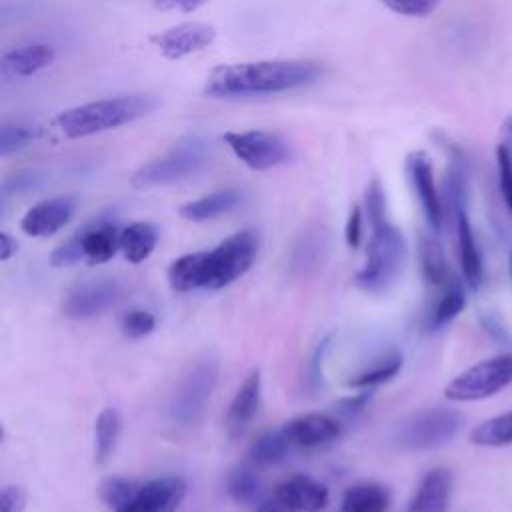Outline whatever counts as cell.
<instances>
[{
  "mask_svg": "<svg viewBox=\"0 0 512 512\" xmlns=\"http://www.w3.org/2000/svg\"><path fill=\"white\" fill-rule=\"evenodd\" d=\"M402 368V356L400 354H388L384 358H380L374 366L362 370L360 374H356L354 378H350L348 386L350 388H358V390H366V388H374L378 384H384L388 380H392Z\"/></svg>",
  "mask_w": 512,
  "mask_h": 512,
  "instance_id": "cell-33",
  "label": "cell"
},
{
  "mask_svg": "<svg viewBox=\"0 0 512 512\" xmlns=\"http://www.w3.org/2000/svg\"><path fill=\"white\" fill-rule=\"evenodd\" d=\"M292 450V444L286 440L282 428L264 432L252 446H250V462L254 466H274L282 462Z\"/></svg>",
  "mask_w": 512,
  "mask_h": 512,
  "instance_id": "cell-28",
  "label": "cell"
},
{
  "mask_svg": "<svg viewBox=\"0 0 512 512\" xmlns=\"http://www.w3.org/2000/svg\"><path fill=\"white\" fill-rule=\"evenodd\" d=\"M496 166H498L500 194L508 206V212L512 214V148L508 144H498Z\"/></svg>",
  "mask_w": 512,
  "mask_h": 512,
  "instance_id": "cell-36",
  "label": "cell"
},
{
  "mask_svg": "<svg viewBox=\"0 0 512 512\" xmlns=\"http://www.w3.org/2000/svg\"><path fill=\"white\" fill-rule=\"evenodd\" d=\"M510 272H512V254H510Z\"/></svg>",
  "mask_w": 512,
  "mask_h": 512,
  "instance_id": "cell-48",
  "label": "cell"
},
{
  "mask_svg": "<svg viewBox=\"0 0 512 512\" xmlns=\"http://www.w3.org/2000/svg\"><path fill=\"white\" fill-rule=\"evenodd\" d=\"M260 236L254 228H244L224 238L216 248L200 252V288L220 290L244 276L258 254Z\"/></svg>",
  "mask_w": 512,
  "mask_h": 512,
  "instance_id": "cell-4",
  "label": "cell"
},
{
  "mask_svg": "<svg viewBox=\"0 0 512 512\" xmlns=\"http://www.w3.org/2000/svg\"><path fill=\"white\" fill-rule=\"evenodd\" d=\"M156 108L152 94H122L72 106L56 116V124L66 138H84L140 120Z\"/></svg>",
  "mask_w": 512,
  "mask_h": 512,
  "instance_id": "cell-3",
  "label": "cell"
},
{
  "mask_svg": "<svg viewBox=\"0 0 512 512\" xmlns=\"http://www.w3.org/2000/svg\"><path fill=\"white\" fill-rule=\"evenodd\" d=\"M210 160V144L200 134H188L172 144L162 156L142 164L134 176V188H152V186H168L182 182L200 170Z\"/></svg>",
  "mask_w": 512,
  "mask_h": 512,
  "instance_id": "cell-5",
  "label": "cell"
},
{
  "mask_svg": "<svg viewBox=\"0 0 512 512\" xmlns=\"http://www.w3.org/2000/svg\"><path fill=\"white\" fill-rule=\"evenodd\" d=\"M344 236L348 246L358 248L360 238H362V208L360 206H352L348 220H346V228H344Z\"/></svg>",
  "mask_w": 512,
  "mask_h": 512,
  "instance_id": "cell-42",
  "label": "cell"
},
{
  "mask_svg": "<svg viewBox=\"0 0 512 512\" xmlns=\"http://www.w3.org/2000/svg\"><path fill=\"white\" fill-rule=\"evenodd\" d=\"M216 40V28L206 22H182L150 36V42L168 60H178L188 54L208 48Z\"/></svg>",
  "mask_w": 512,
  "mask_h": 512,
  "instance_id": "cell-12",
  "label": "cell"
},
{
  "mask_svg": "<svg viewBox=\"0 0 512 512\" xmlns=\"http://www.w3.org/2000/svg\"><path fill=\"white\" fill-rule=\"evenodd\" d=\"M228 494L234 502L246 504V506H260L264 502L262 498V482L258 474L252 468L240 466L230 472L226 482Z\"/></svg>",
  "mask_w": 512,
  "mask_h": 512,
  "instance_id": "cell-30",
  "label": "cell"
},
{
  "mask_svg": "<svg viewBox=\"0 0 512 512\" xmlns=\"http://www.w3.org/2000/svg\"><path fill=\"white\" fill-rule=\"evenodd\" d=\"M120 436V414L114 408H104L94 422V458L98 464H104Z\"/></svg>",
  "mask_w": 512,
  "mask_h": 512,
  "instance_id": "cell-27",
  "label": "cell"
},
{
  "mask_svg": "<svg viewBox=\"0 0 512 512\" xmlns=\"http://www.w3.org/2000/svg\"><path fill=\"white\" fill-rule=\"evenodd\" d=\"M84 260L82 254V238H80V230H76L68 240H64L50 256V264L52 266H72L76 262Z\"/></svg>",
  "mask_w": 512,
  "mask_h": 512,
  "instance_id": "cell-37",
  "label": "cell"
},
{
  "mask_svg": "<svg viewBox=\"0 0 512 512\" xmlns=\"http://www.w3.org/2000/svg\"><path fill=\"white\" fill-rule=\"evenodd\" d=\"M322 66L312 60H258L214 68L204 92L210 98H248L298 90L314 84Z\"/></svg>",
  "mask_w": 512,
  "mask_h": 512,
  "instance_id": "cell-1",
  "label": "cell"
},
{
  "mask_svg": "<svg viewBox=\"0 0 512 512\" xmlns=\"http://www.w3.org/2000/svg\"><path fill=\"white\" fill-rule=\"evenodd\" d=\"M186 496V480L164 476L142 482L136 494L114 512H176Z\"/></svg>",
  "mask_w": 512,
  "mask_h": 512,
  "instance_id": "cell-11",
  "label": "cell"
},
{
  "mask_svg": "<svg viewBox=\"0 0 512 512\" xmlns=\"http://www.w3.org/2000/svg\"><path fill=\"white\" fill-rule=\"evenodd\" d=\"M256 512H292V510L286 508L280 500H276V498L272 496V498L264 500V502L256 508Z\"/></svg>",
  "mask_w": 512,
  "mask_h": 512,
  "instance_id": "cell-46",
  "label": "cell"
},
{
  "mask_svg": "<svg viewBox=\"0 0 512 512\" xmlns=\"http://www.w3.org/2000/svg\"><path fill=\"white\" fill-rule=\"evenodd\" d=\"M470 442L476 446L512 444V410L478 424L470 434Z\"/></svg>",
  "mask_w": 512,
  "mask_h": 512,
  "instance_id": "cell-31",
  "label": "cell"
},
{
  "mask_svg": "<svg viewBox=\"0 0 512 512\" xmlns=\"http://www.w3.org/2000/svg\"><path fill=\"white\" fill-rule=\"evenodd\" d=\"M158 230L150 222H132L120 230V252L132 264L144 262L156 248Z\"/></svg>",
  "mask_w": 512,
  "mask_h": 512,
  "instance_id": "cell-24",
  "label": "cell"
},
{
  "mask_svg": "<svg viewBox=\"0 0 512 512\" xmlns=\"http://www.w3.org/2000/svg\"><path fill=\"white\" fill-rule=\"evenodd\" d=\"M466 306V290L464 284L456 278H450L444 284V292L440 300L436 302L432 314H430V328H442L448 322H452Z\"/></svg>",
  "mask_w": 512,
  "mask_h": 512,
  "instance_id": "cell-29",
  "label": "cell"
},
{
  "mask_svg": "<svg viewBox=\"0 0 512 512\" xmlns=\"http://www.w3.org/2000/svg\"><path fill=\"white\" fill-rule=\"evenodd\" d=\"M454 226H456L458 256H460V268H462L464 280L472 290H476L482 284V258H480V250H478L466 210L458 214Z\"/></svg>",
  "mask_w": 512,
  "mask_h": 512,
  "instance_id": "cell-22",
  "label": "cell"
},
{
  "mask_svg": "<svg viewBox=\"0 0 512 512\" xmlns=\"http://www.w3.org/2000/svg\"><path fill=\"white\" fill-rule=\"evenodd\" d=\"M208 0H152V4L158 10H176L182 14H190L194 10H198L200 6H204Z\"/></svg>",
  "mask_w": 512,
  "mask_h": 512,
  "instance_id": "cell-43",
  "label": "cell"
},
{
  "mask_svg": "<svg viewBox=\"0 0 512 512\" xmlns=\"http://www.w3.org/2000/svg\"><path fill=\"white\" fill-rule=\"evenodd\" d=\"M222 138L232 154L252 170H270L292 156L290 144L270 130H230Z\"/></svg>",
  "mask_w": 512,
  "mask_h": 512,
  "instance_id": "cell-9",
  "label": "cell"
},
{
  "mask_svg": "<svg viewBox=\"0 0 512 512\" xmlns=\"http://www.w3.org/2000/svg\"><path fill=\"white\" fill-rule=\"evenodd\" d=\"M74 208H76V202L70 196H56V198L42 200L26 210V214L20 220V228L22 232L34 238L52 236L70 222Z\"/></svg>",
  "mask_w": 512,
  "mask_h": 512,
  "instance_id": "cell-14",
  "label": "cell"
},
{
  "mask_svg": "<svg viewBox=\"0 0 512 512\" xmlns=\"http://www.w3.org/2000/svg\"><path fill=\"white\" fill-rule=\"evenodd\" d=\"M40 136V130L30 124H20V122H4L0 130V154L8 156L30 142H34Z\"/></svg>",
  "mask_w": 512,
  "mask_h": 512,
  "instance_id": "cell-34",
  "label": "cell"
},
{
  "mask_svg": "<svg viewBox=\"0 0 512 512\" xmlns=\"http://www.w3.org/2000/svg\"><path fill=\"white\" fill-rule=\"evenodd\" d=\"M168 284L176 292H190L200 288V252L176 258L168 268Z\"/></svg>",
  "mask_w": 512,
  "mask_h": 512,
  "instance_id": "cell-32",
  "label": "cell"
},
{
  "mask_svg": "<svg viewBox=\"0 0 512 512\" xmlns=\"http://www.w3.org/2000/svg\"><path fill=\"white\" fill-rule=\"evenodd\" d=\"M512 382V354H498L494 358L480 360L452 378L444 396L454 402H472L494 396L498 390Z\"/></svg>",
  "mask_w": 512,
  "mask_h": 512,
  "instance_id": "cell-8",
  "label": "cell"
},
{
  "mask_svg": "<svg viewBox=\"0 0 512 512\" xmlns=\"http://www.w3.org/2000/svg\"><path fill=\"white\" fill-rule=\"evenodd\" d=\"M388 508L390 492L378 482H358L350 486L340 504L342 512H388Z\"/></svg>",
  "mask_w": 512,
  "mask_h": 512,
  "instance_id": "cell-23",
  "label": "cell"
},
{
  "mask_svg": "<svg viewBox=\"0 0 512 512\" xmlns=\"http://www.w3.org/2000/svg\"><path fill=\"white\" fill-rule=\"evenodd\" d=\"M40 174L36 170H20V172H14L10 174L4 184H2V194L4 196H10V194H20V192H26L30 188H34L38 182H40Z\"/></svg>",
  "mask_w": 512,
  "mask_h": 512,
  "instance_id": "cell-40",
  "label": "cell"
},
{
  "mask_svg": "<svg viewBox=\"0 0 512 512\" xmlns=\"http://www.w3.org/2000/svg\"><path fill=\"white\" fill-rule=\"evenodd\" d=\"M16 240L8 232H0V260H10V256L16 252Z\"/></svg>",
  "mask_w": 512,
  "mask_h": 512,
  "instance_id": "cell-45",
  "label": "cell"
},
{
  "mask_svg": "<svg viewBox=\"0 0 512 512\" xmlns=\"http://www.w3.org/2000/svg\"><path fill=\"white\" fill-rule=\"evenodd\" d=\"M392 12L400 16L424 18L436 10L440 0H382Z\"/></svg>",
  "mask_w": 512,
  "mask_h": 512,
  "instance_id": "cell-39",
  "label": "cell"
},
{
  "mask_svg": "<svg viewBox=\"0 0 512 512\" xmlns=\"http://www.w3.org/2000/svg\"><path fill=\"white\" fill-rule=\"evenodd\" d=\"M272 496L292 512H320L326 508L330 498L328 488L322 482L304 474L282 480Z\"/></svg>",
  "mask_w": 512,
  "mask_h": 512,
  "instance_id": "cell-16",
  "label": "cell"
},
{
  "mask_svg": "<svg viewBox=\"0 0 512 512\" xmlns=\"http://www.w3.org/2000/svg\"><path fill=\"white\" fill-rule=\"evenodd\" d=\"M220 366L216 358H200L194 362L186 374L180 378L172 398H170V418L180 426L196 424L210 402V396L218 384Z\"/></svg>",
  "mask_w": 512,
  "mask_h": 512,
  "instance_id": "cell-6",
  "label": "cell"
},
{
  "mask_svg": "<svg viewBox=\"0 0 512 512\" xmlns=\"http://www.w3.org/2000/svg\"><path fill=\"white\" fill-rule=\"evenodd\" d=\"M122 294V286L112 278L90 280L76 286L64 300V314L76 320L92 318L108 310Z\"/></svg>",
  "mask_w": 512,
  "mask_h": 512,
  "instance_id": "cell-13",
  "label": "cell"
},
{
  "mask_svg": "<svg viewBox=\"0 0 512 512\" xmlns=\"http://www.w3.org/2000/svg\"><path fill=\"white\" fill-rule=\"evenodd\" d=\"M340 422L334 416L328 414H304L298 418H292L282 426V432L286 440L292 444V448H318L324 446L340 436Z\"/></svg>",
  "mask_w": 512,
  "mask_h": 512,
  "instance_id": "cell-15",
  "label": "cell"
},
{
  "mask_svg": "<svg viewBox=\"0 0 512 512\" xmlns=\"http://www.w3.org/2000/svg\"><path fill=\"white\" fill-rule=\"evenodd\" d=\"M78 230L82 238L84 260L90 264L108 262L120 250V230L104 216L94 218Z\"/></svg>",
  "mask_w": 512,
  "mask_h": 512,
  "instance_id": "cell-17",
  "label": "cell"
},
{
  "mask_svg": "<svg viewBox=\"0 0 512 512\" xmlns=\"http://www.w3.org/2000/svg\"><path fill=\"white\" fill-rule=\"evenodd\" d=\"M464 418L458 410L434 406L404 418L394 432V440L404 450H432L448 444L462 428Z\"/></svg>",
  "mask_w": 512,
  "mask_h": 512,
  "instance_id": "cell-7",
  "label": "cell"
},
{
  "mask_svg": "<svg viewBox=\"0 0 512 512\" xmlns=\"http://www.w3.org/2000/svg\"><path fill=\"white\" fill-rule=\"evenodd\" d=\"M444 210L456 222L458 214L466 210V162L454 150L450 158V166L446 172V182H444Z\"/></svg>",
  "mask_w": 512,
  "mask_h": 512,
  "instance_id": "cell-26",
  "label": "cell"
},
{
  "mask_svg": "<svg viewBox=\"0 0 512 512\" xmlns=\"http://www.w3.org/2000/svg\"><path fill=\"white\" fill-rule=\"evenodd\" d=\"M418 260H420L422 276L428 284L444 286L450 280L448 262H446L444 250H442L440 242L436 240V236L420 234V238H418Z\"/></svg>",
  "mask_w": 512,
  "mask_h": 512,
  "instance_id": "cell-25",
  "label": "cell"
},
{
  "mask_svg": "<svg viewBox=\"0 0 512 512\" xmlns=\"http://www.w3.org/2000/svg\"><path fill=\"white\" fill-rule=\"evenodd\" d=\"M262 396V376L260 370H252L246 380L240 384L238 392L234 394L228 414H226V428L230 436H238L256 416Z\"/></svg>",
  "mask_w": 512,
  "mask_h": 512,
  "instance_id": "cell-19",
  "label": "cell"
},
{
  "mask_svg": "<svg viewBox=\"0 0 512 512\" xmlns=\"http://www.w3.org/2000/svg\"><path fill=\"white\" fill-rule=\"evenodd\" d=\"M366 402H368V392H362V394H358V396H354V398L342 400V402H340V410H342L344 414H356V412H360V410L366 406Z\"/></svg>",
  "mask_w": 512,
  "mask_h": 512,
  "instance_id": "cell-44",
  "label": "cell"
},
{
  "mask_svg": "<svg viewBox=\"0 0 512 512\" xmlns=\"http://www.w3.org/2000/svg\"><path fill=\"white\" fill-rule=\"evenodd\" d=\"M508 130H510V134H512V118H510V122H508Z\"/></svg>",
  "mask_w": 512,
  "mask_h": 512,
  "instance_id": "cell-47",
  "label": "cell"
},
{
  "mask_svg": "<svg viewBox=\"0 0 512 512\" xmlns=\"http://www.w3.org/2000/svg\"><path fill=\"white\" fill-rule=\"evenodd\" d=\"M406 174H408L410 186L420 202V208L426 216L428 226L434 232L440 230L442 220H444V204H442V196L436 188L430 156L422 150L410 152L406 158Z\"/></svg>",
  "mask_w": 512,
  "mask_h": 512,
  "instance_id": "cell-10",
  "label": "cell"
},
{
  "mask_svg": "<svg viewBox=\"0 0 512 512\" xmlns=\"http://www.w3.org/2000/svg\"><path fill=\"white\" fill-rule=\"evenodd\" d=\"M364 210L372 234L366 248V264L358 270L356 284L366 292H382L404 268L406 240L386 216V198L376 178L366 188Z\"/></svg>",
  "mask_w": 512,
  "mask_h": 512,
  "instance_id": "cell-2",
  "label": "cell"
},
{
  "mask_svg": "<svg viewBox=\"0 0 512 512\" xmlns=\"http://www.w3.org/2000/svg\"><path fill=\"white\" fill-rule=\"evenodd\" d=\"M26 498L22 486H4L0 494V512H24Z\"/></svg>",
  "mask_w": 512,
  "mask_h": 512,
  "instance_id": "cell-41",
  "label": "cell"
},
{
  "mask_svg": "<svg viewBox=\"0 0 512 512\" xmlns=\"http://www.w3.org/2000/svg\"><path fill=\"white\" fill-rule=\"evenodd\" d=\"M154 326H156V318L146 310H130L122 318V330L130 338H142V336L150 334L154 330Z\"/></svg>",
  "mask_w": 512,
  "mask_h": 512,
  "instance_id": "cell-38",
  "label": "cell"
},
{
  "mask_svg": "<svg viewBox=\"0 0 512 512\" xmlns=\"http://www.w3.org/2000/svg\"><path fill=\"white\" fill-rule=\"evenodd\" d=\"M242 192L238 188H224L216 190L212 194H206L202 198L190 200L184 206H180V216L190 222H206L214 220L218 216H224L232 212L242 202Z\"/></svg>",
  "mask_w": 512,
  "mask_h": 512,
  "instance_id": "cell-21",
  "label": "cell"
},
{
  "mask_svg": "<svg viewBox=\"0 0 512 512\" xmlns=\"http://www.w3.org/2000/svg\"><path fill=\"white\" fill-rule=\"evenodd\" d=\"M452 492V474L446 468L426 472L408 504L406 512H446Z\"/></svg>",
  "mask_w": 512,
  "mask_h": 512,
  "instance_id": "cell-18",
  "label": "cell"
},
{
  "mask_svg": "<svg viewBox=\"0 0 512 512\" xmlns=\"http://www.w3.org/2000/svg\"><path fill=\"white\" fill-rule=\"evenodd\" d=\"M56 60V48L44 42H32L16 46L2 54V72L14 78H26L42 68H48Z\"/></svg>",
  "mask_w": 512,
  "mask_h": 512,
  "instance_id": "cell-20",
  "label": "cell"
},
{
  "mask_svg": "<svg viewBox=\"0 0 512 512\" xmlns=\"http://www.w3.org/2000/svg\"><path fill=\"white\" fill-rule=\"evenodd\" d=\"M138 488H140V482L120 478V476H110L100 482L98 494L106 506H110L112 510H118L122 504H126L136 494Z\"/></svg>",
  "mask_w": 512,
  "mask_h": 512,
  "instance_id": "cell-35",
  "label": "cell"
}]
</instances>
